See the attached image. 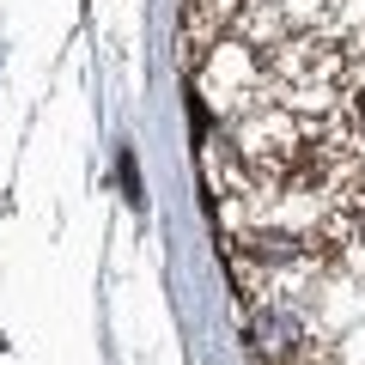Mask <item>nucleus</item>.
Masks as SVG:
<instances>
[{
  "label": "nucleus",
  "mask_w": 365,
  "mask_h": 365,
  "mask_svg": "<svg viewBox=\"0 0 365 365\" xmlns=\"http://www.w3.org/2000/svg\"><path fill=\"white\" fill-rule=\"evenodd\" d=\"M341 213H347V232H353V250H365V182H353L341 195Z\"/></svg>",
  "instance_id": "1"
}]
</instances>
